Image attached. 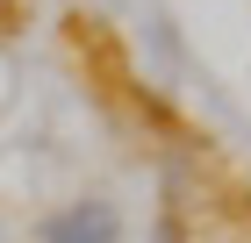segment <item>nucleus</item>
<instances>
[{"mask_svg":"<svg viewBox=\"0 0 251 243\" xmlns=\"http://www.w3.org/2000/svg\"><path fill=\"white\" fill-rule=\"evenodd\" d=\"M36 243H122V207L86 193V200H65L36 222Z\"/></svg>","mask_w":251,"mask_h":243,"instance_id":"nucleus-1","label":"nucleus"}]
</instances>
